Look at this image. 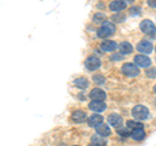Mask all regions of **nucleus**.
Returning a JSON list of instances; mask_svg holds the SVG:
<instances>
[{
    "label": "nucleus",
    "mask_w": 156,
    "mask_h": 146,
    "mask_svg": "<svg viewBox=\"0 0 156 146\" xmlns=\"http://www.w3.org/2000/svg\"><path fill=\"white\" fill-rule=\"evenodd\" d=\"M135 0H126V3H134Z\"/></svg>",
    "instance_id": "c85d7f7f"
},
{
    "label": "nucleus",
    "mask_w": 156,
    "mask_h": 146,
    "mask_svg": "<svg viewBox=\"0 0 156 146\" xmlns=\"http://www.w3.org/2000/svg\"><path fill=\"white\" fill-rule=\"evenodd\" d=\"M122 58H124V56L121 55L120 52H119V53H115V55L111 56V60H112V61H121Z\"/></svg>",
    "instance_id": "bb28decb"
},
{
    "label": "nucleus",
    "mask_w": 156,
    "mask_h": 146,
    "mask_svg": "<svg viewBox=\"0 0 156 146\" xmlns=\"http://www.w3.org/2000/svg\"><path fill=\"white\" fill-rule=\"evenodd\" d=\"M130 137L134 141H142L146 138V131L143 128H136V129H131L130 132Z\"/></svg>",
    "instance_id": "dca6fc26"
},
{
    "label": "nucleus",
    "mask_w": 156,
    "mask_h": 146,
    "mask_svg": "<svg viewBox=\"0 0 156 146\" xmlns=\"http://www.w3.org/2000/svg\"><path fill=\"white\" fill-rule=\"evenodd\" d=\"M72 120L74 121V123H83V121L87 120V115L85 111L76 110V111H73V114H72Z\"/></svg>",
    "instance_id": "2eb2a0df"
},
{
    "label": "nucleus",
    "mask_w": 156,
    "mask_h": 146,
    "mask_svg": "<svg viewBox=\"0 0 156 146\" xmlns=\"http://www.w3.org/2000/svg\"><path fill=\"white\" fill-rule=\"evenodd\" d=\"M107 16L104 13H101V12H98V13H95L94 14V17H92V22L94 23H103V22H105L107 21Z\"/></svg>",
    "instance_id": "aec40b11"
},
{
    "label": "nucleus",
    "mask_w": 156,
    "mask_h": 146,
    "mask_svg": "<svg viewBox=\"0 0 156 146\" xmlns=\"http://www.w3.org/2000/svg\"><path fill=\"white\" fill-rule=\"evenodd\" d=\"M89 109L94 113H103L107 109V105L104 104V101H91L89 104Z\"/></svg>",
    "instance_id": "f8f14e48"
},
{
    "label": "nucleus",
    "mask_w": 156,
    "mask_h": 146,
    "mask_svg": "<svg viewBox=\"0 0 156 146\" xmlns=\"http://www.w3.org/2000/svg\"><path fill=\"white\" fill-rule=\"evenodd\" d=\"M89 97H90L91 101H104L107 98V95H105V92L103 89L94 88V89H91Z\"/></svg>",
    "instance_id": "1a4fd4ad"
},
{
    "label": "nucleus",
    "mask_w": 156,
    "mask_h": 146,
    "mask_svg": "<svg viewBox=\"0 0 156 146\" xmlns=\"http://www.w3.org/2000/svg\"><path fill=\"white\" fill-rule=\"evenodd\" d=\"M89 80L86 79V78L81 76V78H77V79L74 80V85L77 87L78 89H87L89 88Z\"/></svg>",
    "instance_id": "a211bd4d"
},
{
    "label": "nucleus",
    "mask_w": 156,
    "mask_h": 146,
    "mask_svg": "<svg viewBox=\"0 0 156 146\" xmlns=\"http://www.w3.org/2000/svg\"><path fill=\"white\" fill-rule=\"evenodd\" d=\"M131 115H133V118L136 119V120H146L150 118V110L146 108L144 105H136L131 110Z\"/></svg>",
    "instance_id": "f03ea898"
},
{
    "label": "nucleus",
    "mask_w": 156,
    "mask_h": 146,
    "mask_svg": "<svg viewBox=\"0 0 156 146\" xmlns=\"http://www.w3.org/2000/svg\"><path fill=\"white\" fill-rule=\"evenodd\" d=\"M146 76L151 78V79H156V67H148L147 71H146Z\"/></svg>",
    "instance_id": "393cba45"
},
{
    "label": "nucleus",
    "mask_w": 156,
    "mask_h": 146,
    "mask_svg": "<svg viewBox=\"0 0 156 146\" xmlns=\"http://www.w3.org/2000/svg\"><path fill=\"white\" fill-rule=\"evenodd\" d=\"M117 47H119V44H117L116 41L113 40H108V39H105L104 41H101V44H100V48H101V51H104V52H115L117 49Z\"/></svg>",
    "instance_id": "ddd939ff"
},
{
    "label": "nucleus",
    "mask_w": 156,
    "mask_h": 146,
    "mask_svg": "<svg viewBox=\"0 0 156 146\" xmlns=\"http://www.w3.org/2000/svg\"><path fill=\"white\" fill-rule=\"evenodd\" d=\"M126 5H128L126 0H112L109 3V11H112L113 13L122 12V11H125Z\"/></svg>",
    "instance_id": "6e6552de"
},
{
    "label": "nucleus",
    "mask_w": 156,
    "mask_h": 146,
    "mask_svg": "<svg viewBox=\"0 0 156 146\" xmlns=\"http://www.w3.org/2000/svg\"><path fill=\"white\" fill-rule=\"evenodd\" d=\"M126 127H128L129 129H136V128H143V124H140V121L128 120L126 121Z\"/></svg>",
    "instance_id": "5701e85b"
},
{
    "label": "nucleus",
    "mask_w": 156,
    "mask_h": 146,
    "mask_svg": "<svg viewBox=\"0 0 156 146\" xmlns=\"http://www.w3.org/2000/svg\"><path fill=\"white\" fill-rule=\"evenodd\" d=\"M116 31H117L116 25L112 21H108V19H107V21L101 23V26L98 28L96 35L99 38H101V39H108L109 36L115 35Z\"/></svg>",
    "instance_id": "f257e3e1"
},
{
    "label": "nucleus",
    "mask_w": 156,
    "mask_h": 146,
    "mask_svg": "<svg viewBox=\"0 0 156 146\" xmlns=\"http://www.w3.org/2000/svg\"><path fill=\"white\" fill-rule=\"evenodd\" d=\"M92 81L98 85H103L105 83V76L103 74H95L94 76H92Z\"/></svg>",
    "instance_id": "4be33fe9"
},
{
    "label": "nucleus",
    "mask_w": 156,
    "mask_h": 146,
    "mask_svg": "<svg viewBox=\"0 0 156 146\" xmlns=\"http://www.w3.org/2000/svg\"><path fill=\"white\" fill-rule=\"evenodd\" d=\"M86 121H87V124H89V127H95V125H98L99 123L103 121V115H101L100 113L92 114L91 116H89V119H87Z\"/></svg>",
    "instance_id": "f3484780"
},
{
    "label": "nucleus",
    "mask_w": 156,
    "mask_h": 146,
    "mask_svg": "<svg viewBox=\"0 0 156 146\" xmlns=\"http://www.w3.org/2000/svg\"><path fill=\"white\" fill-rule=\"evenodd\" d=\"M73 146H78V145H73Z\"/></svg>",
    "instance_id": "2f4dec72"
},
{
    "label": "nucleus",
    "mask_w": 156,
    "mask_h": 146,
    "mask_svg": "<svg viewBox=\"0 0 156 146\" xmlns=\"http://www.w3.org/2000/svg\"><path fill=\"white\" fill-rule=\"evenodd\" d=\"M128 129H129L128 127H126V128H122V125H121V127L117 128V133L121 134L122 137H128V136H130V132H129Z\"/></svg>",
    "instance_id": "b1692460"
},
{
    "label": "nucleus",
    "mask_w": 156,
    "mask_h": 146,
    "mask_svg": "<svg viewBox=\"0 0 156 146\" xmlns=\"http://www.w3.org/2000/svg\"><path fill=\"white\" fill-rule=\"evenodd\" d=\"M142 13V8L140 7H131L130 8V16H139Z\"/></svg>",
    "instance_id": "a878e982"
},
{
    "label": "nucleus",
    "mask_w": 156,
    "mask_h": 146,
    "mask_svg": "<svg viewBox=\"0 0 156 146\" xmlns=\"http://www.w3.org/2000/svg\"><path fill=\"white\" fill-rule=\"evenodd\" d=\"M122 121H124V119L120 114L113 113V114H111L108 116V124L112 125V127H116V128L121 127V125H122Z\"/></svg>",
    "instance_id": "9b49d317"
},
{
    "label": "nucleus",
    "mask_w": 156,
    "mask_h": 146,
    "mask_svg": "<svg viewBox=\"0 0 156 146\" xmlns=\"http://www.w3.org/2000/svg\"><path fill=\"white\" fill-rule=\"evenodd\" d=\"M154 93H155V95H156V84H155V85H154Z\"/></svg>",
    "instance_id": "c756f323"
},
{
    "label": "nucleus",
    "mask_w": 156,
    "mask_h": 146,
    "mask_svg": "<svg viewBox=\"0 0 156 146\" xmlns=\"http://www.w3.org/2000/svg\"><path fill=\"white\" fill-rule=\"evenodd\" d=\"M121 72L128 76V78H135L139 75V67L136 66L134 62H125V64L121 66Z\"/></svg>",
    "instance_id": "7ed1b4c3"
},
{
    "label": "nucleus",
    "mask_w": 156,
    "mask_h": 146,
    "mask_svg": "<svg viewBox=\"0 0 156 146\" xmlns=\"http://www.w3.org/2000/svg\"><path fill=\"white\" fill-rule=\"evenodd\" d=\"M117 49H119V52L122 56H126V55L133 53V45H131L129 41H121L119 44V47H117Z\"/></svg>",
    "instance_id": "4468645a"
},
{
    "label": "nucleus",
    "mask_w": 156,
    "mask_h": 146,
    "mask_svg": "<svg viewBox=\"0 0 156 146\" xmlns=\"http://www.w3.org/2000/svg\"><path fill=\"white\" fill-rule=\"evenodd\" d=\"M134 64L139 67V69H148L152 64V61H151V58L147 56V55H136L134 57Z\"/></svg>",
    "instance_id": "423d86ee"
},
{
    "label": "nucleus",
    "mask_w": 156,
    "mask_h": 146,
    "mask_svg": "<svg viewBox=\"0 0 156 146\" xmlns=\"http://www.w3.org/2000/svg\"><path fill=\"white\" fill-rule=\"evenodd\" d=\"M136 51H138L140 55H150L154 51V44L151 40H147V39H143L140 40L138 44H136Z\"/></svg>",
    "instance_id": "20e7f679"
},
{
    "label": "nucleus",
    "mask_w": 156,
    "mask_h": 146,
    "mask_svg": "<svg viewBox=\"0 0 156 146\" xmlns=\"http://www.w3.org/2000/svg\"><path fill=\"white\" fill-rule=\"evenodd\" d=\"M147 4L151 8H156V0H147Z\"/></svg>",
    "instance_id": "cd10ccee"
},
{
    "label": "nucleus",
    "mask_w": 156,
    "mask_h": 146,
    "mask_svg": "<svg viewBox=\"0 0 156 146\" xmlns=\"http://www.w3.org/2000/svg\"><path fill=\"white\" fill-rule=\"evenodd\" d=\"M126 19V14L124 12H117L115 13L113 16L111 17V21H113V22H117V23H121V22H124Z\"/></svg>",
    "instance_id": "412c9836"
},
{
    "label": "nucleus",
    "mask_w": 156,
    "mask_h": 146,
    "mask_svg": "<svg viewBox=\"0 0 156 146\" xmlns=\"http://www.w3.org/2000/svg\"><path fill=\"white\" fill-rule=\"evenodd\" d=\"M139 27H140V31L146 34V35H154L156 32V25L151 19H143V21L140 22Z\"/></svg>",
    "instance_id": "0eeeda50"
},
{
    "label": "nucleus",
    "mask_w": 156,
    "mask_h": 146,
    "mask_svg": "<svg viewBox=\"0 0 156 146\" xmlns=\"http://www.w3.org/2000/svg\"><path fill=\"white\" fill-rule=\"evenodd\" d=\"M100 66H101V61L96 56H89L85 61V67L89 71H96Z\"/></svg>",
    "instance_id": "39448f33"
},
{
    "label": "nucleus",
    "mask_w": 156,
    "mask_h": 146,
    "mask_svg": "<svg viewBox=\"0 0 156 146\" xmlns=\"http://www.w3.org/2000/svg\"><path fill=\"white\" fill-rule=\"evenodd\" d=\"M89 146H100V145H96V144H90Z\"/></svg>",
    "instance_id": "7c9ffc66"
},
{
    "label": "nucleus",
    "mask_w": 156,
    "mask_h": 146,
    "mask_svg": "<svg viewBox=\"0 0 156 146\" xmlns=\"http://www.w3.org/2000/svg\"><path fill=\"white\" fill-rule=\"evenodd\" d=\"M95 131H96V133L98 134H100V136H103V137H108V136L112 134V131L109 128V125L108 124H105V123H99L98 125H95Z\"/></svg>",
    "instance_id": "9d476101"
},
{
    "label": "nucleus",
    "mask_w": 156,
    "mask_h": 146,
    "mask_svg": "<svg viewBox=\"0 0 156 146\" xmlns=\"http://www.w3.org/2000/svg\"><path fill=\"white\" fill-rule=\"evenodd\" d=\"M155 52H156V47H155Z\"/></svg>",
    "instance_id": "473e14b6"
},
{
    "label": "nucleus",
    "mask_w": 156,
    "mask_h": 146,
    "mask_svg": "<svg viewBox=\"0 0 156 146\" xmlns=\"http://www.w3.org/2000/svg\"><path fill=\"white\" fill-rule=\"evenodd\" d=\"M91 142L96 144V145H100V146H104V145H107V140H105V137H103V136L96 133L91 137Z\"/></svg>",
    "instance_id": "6ab92c4d"
}]
</instances>
